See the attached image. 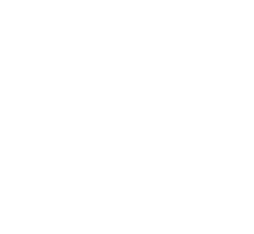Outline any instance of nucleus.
Returning a JSON list of instances; mask_svg holds the SVG:
<instances>
[]
</instances>
